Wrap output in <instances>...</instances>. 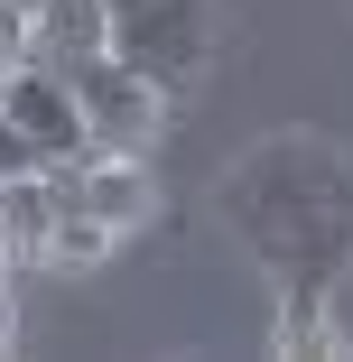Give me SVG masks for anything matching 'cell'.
<instances>
[{
    "label": "cell",
    "instance_id": "6da1fadb",
    "mask_svg": "<svg viewBox=\"0 0 353 362\" xmlns=\"http://www.w3.org/2000/svg\"><path fill=\"white\" fill-rule=\"evenodd\" d=\"M224 233L251 269L279 279V298H325L353 269V158L316 130H279L214 186Z\"/></svg>",
    "mask_w": 353,
    "mask_h": 362
},
{
    "label": "cell",
    "instance_id": "7a4b0ae2",
    "mask_svg": "<svg viewBox=\"0 0 353 362\" xmlns=\"http://www.w3.org/2000/svg\"><path fill=\"white\" fill-rule=\"evenodd\" d=\"M103 10H112V56H130L168 93L204 75V56H214V0H103Z\"/></svg>",
    "mask_w": 353,
    "mask_h": 362
},
{
    "label": "cell",
    "instance_id": "3957f363",
    "mask_svg": "<svg viewBox=\"0 0 353 362\" xmlns=\"http://www.w3.org/2000/svg\"><path fill=\"white\" fill-rule=\"evenodd\" d=\"M0 103H10V121L28 130L37 168H56V158H93V149H103V139H93V121H84L75 75H65V65H47V56L10 65V75H0Z\"/></svg>",
    "mask_w": 353,
    "mask_h": 362
},
{
    "label": "cell",
    "instance_id": "277c9868",
    "mask_svg": "<svg viewBox=\"0 0 353 362\" xmlns=\"http://www.w3.org/2000/svg\"><path fill=\"white\" fill-rule=\"evenodd\" d=\"M75 75V93H84V121H93V139L103 149H149L158 139V112H168V84L158 75H139L130 56H84V65H65Z\"/></svg>",
    "mask_w": 353,
    "mask_h": 362
},
{
    "label": "cell",
    "instance_id": "5b68a950",
    "mask_svg": "<svg viewBox=\"0 0 353 362\" xmlns=\"http://www.w3.org/2000/svg\"><path fill=\"white\" fill-rule=\"evenodd\" d=\"M112 47V10L103 0H37V19H28V56L47 65H84Z\"/></svg>",
    "mask_w": 353,
    "mask_h": 362
},
{
    "label": "cell",
    "instance_id": "8992f818",
    "mask_svg": "<svg viewBox=\"0 0 353 362\" xmlns=\"http://www.w3.org/2000/svg\"><path fill=\"white\" fill-rule=\"evenodd\" d=\"M56 214H65V195H56V177H47V168L0 177V233H10V260H19V269H28V260H47Z\"/></svg>",
    "mask_w": 353,
    "mask_h": 362
},
{
    "label": "cell",
    "instance_id": "52a82bcc",
    "mask_svg": "<svg viewBox=\"0 0 353 362\" xmlns=\"http://www.w3.org/2000/svg\"><path fill=\"white\" fill-rule=\"evenodd\" d=\"M112 242H121V233L103 223V214H84V204H65V214H56V242H47V260H56V269H84V260H103Z\"/></svg>",
    "mask_w": 353,
    "mask_h": 362
},
{
    "label": "cell",
    "instance_id": "ba28073f",
    "mask_svg": "<svg viewBox=\"0 0 353 362\" xmlns=\"http://www.w3.org/2000/svg\"><path fill=\"white\" fill-rule=\"evenodd\" d=\"M37 168V149H28V130L10 121V103H0V177H28Z\"/></svg>",
    "mask_w": 353,
    "mask_h": 362
},
{
    "label": "cell",
    "instance_id": "9c48e42d",
    "mask_svg": "<svg viewBox=\"0 0 353 362\" xmlns=\"http://www.w3.org/2000/svg\"><path fill=\"white\" fill-rule=\"evenodd\" d=\"M0 269H19V260H10V233H0Z\"/></svg>",
    "mask_w": 353,
    "mask_h": 362
},
{
    "label": "cell",
    "instance_id": "30bf717a",
    "mask_svg": "<svg viewBox=\"0 0 353 362\" xmlns=\"http://www.w3.org/2000/svg\"><path fill=\"white\" fill-rule=\"evenodd\" d=\"M10 10H28V19H37V0H10Z\"/></svg>",
    "mask_w": 353,
    "mask_h": 362
}]
</instances>
